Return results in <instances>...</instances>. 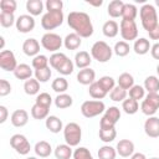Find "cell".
<instances>
[{"mask_svg":"<svg viewBox=\"0 0 159 159\" xmlns=\"http://www.w3.org/2000/svg\"><path fill=\"white\" fill-rule=\"evenodd\" d=\"M68 26L75 30L80 37H89L93 34V25L88 14L82 11H72L67 16Z\"/></svg>","mask_w":159,"mask_h":159,"instance_id":"1","label":"cell"},{"mask_svg":"<svg viewBox=\"0 0 159 159\" xmlns=\"http://www.w3.org/2000/svg\"><path fill=\"white\" fill-rule=\"evenodd\" d=\"M139 15H140V20H142V26L144 27V30L147 32H150L159 25L157 10L153 5H150V4L143 5L139 10Z\"/></svg>","mask_w":159,"mask_h":159,"instance_id":"2","label":"cell"},{"mask_svg":"<svg viewBox=\"0 0 159 159\" xmlns=\"http://www.w3.org/2000/svg\"><path fill=\"white\" fill-rule=\"evenodd\" d=\"M91 55L98 62L104 63V62H108L111 60V57H112V48L104 41H97L91 47Z\"/></svg>","mask_w":159,"mask_h":159,"instance_id":"3","label":"cell"},{"mask_svg":"<svg viewBox=\"0 0 159 159\" xmlns=\"http://www.w3.org/2000/svg\"><path fill=\"white\" fill-rule=\"evenodd\" d=\"M63 137H65L66 143H67L70 147H76V145H78L80 142H81V138H82L81 127H80L77 123H75V122L68 123V124L63 128Z\"/></svg>","mask_w":159,"mask_h":159,"instance_id":"4","label":"cell"},{"mask_svg":"<svg viewBox=\"0 0 159 159\" xmlns=\"http://www.w3.org/2000/svg\"><path fill=\"white\" fill-rule=\"evenodd\" d=\"M63 12L62 11H47L41 19V26L45 30H53L62 25Z\"/></svg>","mask_w":159,"mask_h":159,"instance_id":"5","label":"cell"},{"mask_svg":"<svg viewBox=\"0 0 159 159\" xmlns=\"http://www.w3.org/2000/svg\"><path fill=\"white\" fill-rule=\"evenodd\" d=\"M106 109V106L102 101H86L81 106V112L86 118H93L101 114Z\"/></svg>","mask_w":159,"mask_h":159,"instance_id":"6","label":"cell"},{"mask_svg":"<svg viewBox=\"0 0 159 159\" xmlns=\"http://www.w3.org/2000/svg\"><path fill=\"white\" fill-rule=\"evenodd\" d=\"M119 30H120V35L123 37V40L127 41H132L135 40L138 36V27L134 20H122L120 25H119Z\"/></svg>","mask_w":159,"mask_h":159,"instance_id":"7","label":"cell"},{"mask_svg":"<svg viewBox=\"0 0 159 159\" xmlns=\"http://www.w3.org/2000/svg\"><path fill=\"white\" fill-rule=\"evenodd\" d=\"M159 108V94L158 93H148L145 99L140 104V111L145 116H153Z\"/></svg>","mask_w":159,"mask_h":159,"instance_id":"8","label":"cell"},{"mask_svg":"<svg viewBox=\"0 0 159 159\" xmlns=\"http://www.w3.org/2000/svg\"><path fill=\"white\" fill-rule=\"evenodd\" d=\"M41 45L45 50L47 51H57L61 48L62 46V39L60 37V35L57 34H53V32H47L42 36L41 39Z\"/></svg>","mask_w":159,"mask_h":159,"instance_id":"9","label":"cell"},{"mask_svg":"<svg viewBox=\"0 0 159 159\" xmlns=\"http://www.w3.org/2000/svg\"><path fill=\"white\" fill-rule=\"evenodd\" d=\"M10 145L21 155H26L31 149L30 142L22 134H14L10 138Z\"/></svg>","mask_w":159,"mask_h":159,"instance_id":"10","label":"cell"},{"mask_svg":"<svg viewBox=\"0 0 159 159\" xmlns=\"http://www.w3.org/2000/svg\"><path fill=\"white\" fill-rule=\"evenodd\" d=\"M0 67L4 71H15L17 67L16 58L12 51L10 50H2L0 52Z\"/></svg>","mask_w":159,"mask_h":159,"instance_id":"11","label":"cell"},{"mask_svg":"<svg viewBox=\"0 0 159 159\" xmlns=\"http://www.w3.org/2000/svg\"><path fill=\"white\" fill-rule=\"evenodd\" d=\"M35 27V19L31 15H20L16 20V29L19 32L26 34L32 31Z\"/></svg>","mask_w":159,"mask_h":159,"instance_id":"12","label":"cell"},{"mask_svg":"<svg viewBox=\"0 0 159 159\" xmlns=\"http://www.w3.org/2000/svg\"><path fill=\"white\" fill-rule=\"evenodd\" d=\"M144 132L150 138L159 137V118L149 117L144 123Z\"/></svg>","mask_w":159,"mask_h":159,"instance_id":"13","label":"cell"},{"mask_svg":"<svg viewBox=\"0 0 159 159\" xmlns=\"http://www.w3.org/2000/svg\"><path fill=\"white\" fill-rule=\"evenodd\" d=\"M117 153L120 157L128 158L134 154V143L129 139H122L117 144Z\"/></svg>","mask_w":159,"mask_h":159,"instance_id":"14","label":"cell"},{"mask_svg":"<svg viewBox=\"0 0 159 159\" xmlns=\"http://www.w3.org/2000/svg\"><path fill=\"white\" fill-rule=\"evenodd\" d=\"M22 51L26 56H37L40 52V43L36 39H27L22 43Z\"/></svg>","mask_w":159,"mask_h":159,"instance_id":"15","label":"cell"},{"mask_svg":"<svg viewBox=\"0 0 159 159\" xmlns=\"http://www.w3.org/2000/svg\"><path fill=\"white\" fill-rule=\"evenodd\" d=\"M94 78H96V72L93 70H91L89 67L80 70V72L77 73V81L84 86L92 84L94 82Z\"/></svg>","mask_w":159,"mask_h":159,"instance_id":"16","label":"cell"},{"mask_svg":"<svg viewBox=\"0 0 159 159\" xmlns=\"http://www.w3.org/2000/svg\"><path fill=\"white\" fill-rule=\"evenodd\" d=\"M29 120V114L25 109H16L11 114V123L14 127H24Z\"/></svg>","mask_w":159,"mask_h":159,"instance_id":"17","label":"cell"},{"mask_svg":"<svg viewBox=\"0 0 159 159\" xmlns=\"http://www.w3.org/2000/svg\"><path fill=\"white\" fill-rule=\"evenodd\" d=\"M91 61H92L91 60V56H89V53L87 51H80L75 56V65L78 68H81V70L87 68L91 65Z\"/></svg>","mask_w":159,"mask_h":159,"instance_id":"18","label":"cell"},{"mask_svg":"<svg viewBox=\"0 0 159 159\" xmlns=\"http://www.w3.org/2000/svg\"><path fill=\"white\" fill-rule=\"evenodd\" d=\"M123 6H124V2L122 0H113V1H111L108 7H107L108 15L111 17H119V16H122Z\"/></svg>","mask_w":159,"mask_h":159,"instance_id":"19","label":"cell"},{"mask_svg":"<svg viewBox=\"0 0 159 159\" xmlns=\"http://www.w3.org/2000/svg\"><path fill=\"white\" fill-rule=\"evenodd\" d=\"M81 39L76 32H72V34H68L65 40H63V43H65V47L67 50H77L80 46H81Z\"/></svg>","mask_w":159,"mask_h":159,"instance_id":"20","label":"cell"},{"mask_svg":"<svg viewBox=\"0 0 159 159\" xmlns=\"http://www.w3.org/2000/svg\"><path fill=\"white\" fill-rule=\"evenodd\" d=\"M14 75H15V77L16 78H19V80H30L31 78V76H32V70H31V67L29 66V65H26V63H20V65H17V67H16V70L14 71Z\"/></svg>","mask_w":159,"mask_h":159,"instance_id":"21","label":"cell"},{"mask_svg":"<svg viewBox=\"0 0 159 159\" xmlns=\"http://www.w3.org/2000/svg\"><path fill=\"white\" fill-rule=\"evenodd\" d=\"M102 31H103V35L106 37H116L118 35L119 26L114 20H108V21L104 22V25L102 27Z\"/></svg>","mask_w":159,"mask_h":159,"instance_id":"22","label":"cell"},{"mask_svg":"<svg viewBox=\"0 0 159 159\" xmlns=\"http://www.w3.org/2000/svg\"><path fill=\"white\" fill-rule=\"evenodd\" d=\"M133 48H134V52L137 55H145L147 52H149V50L152 48V46H150L149 40H147L144 37H140V39L135 40Z\"/></svg>","mask_w":159,"mask_h":159,"instance_id":"23","label":"cell"},{"mask_svg":"<svg viewBox=\"0 0 159 159\" xmlns=\"http://www.w3.org/2000/svg\"><path fill=\"white\" fill-rule=\"evenodd\" d=\"M34 150H35L36 155H39V157H41V158H46V157H48V155L51 154L52 148H51V144H50L48 142H46V140H40V142L36 143Z\"/></svg>","mask_w":159,"mask_h":159,"instance_id":"24","label":"cell"},{"mask_svg":"<svg viewBox=\"0 0 159 159\" xmlns=\"http://www.w3.org/2000/svg\"><path fill=\"white\" fill-rule=\"evenodd\" d=\"M62 127H63L62 120H61L58 117H56V116H50V117L46 118V128H47L50 132H52V133H58L60 130H62Z\"/></svg>","mask_w":159,"mask_h":159,"instance_id":"25","label":"cell"},{"mask_svg":"<svg viewBox=\"0 0 159 159\" xmlns=\"http://www.w3.org/2000/svg\"><path fill=\"white\" fill-rule=\"evenodd\" d=\"M26 10L30 12L31 16H37L43 10V2L41 0H27Z\"/></svg>","mask_w":159,"mask_h":159,"instance_id":"26","label":"cell"},{"mask_svg":"<svg viewBox=\"0 0 159 159\" xmlns=\"http://www.w3.org/2000/svg\"><path fill=\"white\" fill-rule=\"evenodd\" d=\"M72 155H73V153L68 144H60L55 149L56 159H70Z\"/></svg>","mask_w":159,"mask_h":159,"instance_id":"27","label":"cell"},{"mask_svg":"<svg viewBox=\"0 0 159 159\" xmlns=\"http://www.w3.org/2000/svg\"><path fill=\"white\" fill-rule=\"evenodd\" d=\"M144 89L148 93H158L159 92V78L155 76H149L144 80Z\"/></svg>","mask_w":159,"mask_h":159,"instance_id":"28","label":"cell"},{"mask_svg":"<svg viewBox=\"0 0 159 159\" xmlns=\"http://www.w3.org/2000/svg\"><path fill=\"white\" fill-rule=\"evenodd\" d=\"M24 91L26 94H37L40 91V82L36 78H30L24 83Z\"/></svg>","mask_w":159,"mask_h":159,"instance_id":"29","label":"cell"},{"mask_svg":"<svg viewBox=\"0 0 159 159\" xmlns=\"http://www.w3.org/2000/svg\"><path fill=\"white\" fill-rule=\"evenodd\" d=\"M118 86L122 87L123 89H130L133 86H134V78L130 73L128 72H124L122 73L119 77H118Z\"/></svg>","mask_w":159,"mask_h":159,"instance_id":"30","label":"cell"},{"mask_svg":"<svg viewBox=\"0 0 159 159\" xmlns=\"http://www.w3.org/2000/svg\"><path fill=\"white\" fill-rule=\"evenodd\" d=\"M72 102H73L72 97H71L70 94H66V93H61V94H58V96L55 98V104H56V107L60 108V109L71 107V106H72Z\"/></svg>","mask_w":159,"mask_h":159,"instance_id":"31","label":"cell"},{"mask_svg":"<svg viewBox=\"0 0 159 159\" xmlns=\"http://www.w3.org/2000/svg\"><path fill=\"white\" fill-rule=\"evenodd\" d=\"M68 57L65 55V53H62V52H55L51 57H50V60H48V62H50V65H51V67L52 68H55L56 71L65 63V61L67 60Z\"/></svg>","mask_w":159,"mask_h":159,"instance_id":"32","label":"cell"},{"mask_svg":"<svg viewBox=\"0 0 159 159\" xmlns=\"http://www.w3.org/2000/svg\"><path fill=\"white\" fill-rule=\"evenodd\" d=\"M88 92H89V96H91L92 98H94V99H102V98H104L106 94H107V92L99 86L98 82H93L92 84H89Z\"/></svg>","mask_w":159,"mask_h":159,"instance_id":"33","label":"cell"},{"mask_svg":"<svg viewBox=\"0 0 159 159\" xmlns=\"http://www.w3.org/2000/svg\"><path fill=\"white\" fill-rule=\"evenodd\" d=\"M122 109L127 113V114H134L138 112L139 109V106H138V101L133 99V98H128V99H124L123 103H122Z\"/></svg>","mask_w":159,"mask_h":159,"instance_id":"34","label":"cell"},{"mask_svg":"<svg viewBox=\"0 0 159 159\" xmlns=\"http://www.w3.org/2000/svg\"><path fill=\"white\" fill-rule=\"evenodd\" d=\"M51 87H52V89H53L55 92H57V93L61 94V93H65V92L67 91V88H68V82H67V80L63 78V77H57V78L53 80Z\"/></svg>","mask_w":159,"mask_h":159,"instance_id":"35","label":"cell"},{"mask_svg":"<svg viewBox=\"0 0 159 159\" xmlns=\"http://www.w3.org/2000/svg\"><path fill=\"white\" fill-rule=\"evenodd\" d=\"M137 14H138V10L135 7V5L133 4H125L124 2V6H123V12H122V17L124 20H134L137 17Z\"/></svg>","mask_w":159,"mask_h":159,"instance_id":"36","label":"cell"},{"mask_svg":"<svg viewBox=\"0 0 159 159\" xmlns=\"http://www.w3.org/2000/svg\"><path fill=\"white\" fill-rule=\"evenodd\" d=\"M117 150L111 145H103L98 150V158L99 159H116Z\"/></svg>","mask_w":159,"mask_h":159,"instance_id":"37","label":"cell"},{"mask_svg":"<svg viewBox=\"0 0 159 159\" xmlns=\"http://www.w3.org/2000/svg\"><path fill=\"white\" fill-rule=\"evenodd\" d=\"M48 111H50V108H45V107H41L35 103L31 108V116L35 119H43V118L48 117Z\"/></svg>","mask_w":159,"mask_h":159,"instance_id":"38","label":"cell"},{"mask_svg":"<svg viewBox=\"0 0 159 159\" xmlns=\"http://www.w3.org/2000/svg\"><path fill=\"white\" fill-rule=\"evenodd\" d=\"M117 137V130L116 128H111V129H99V139L104 143H109L113 142Z\"/></svg>","mask_w":159,"mask_h":159,"instance_id":"39","label":"cell"},{"mask_svg":"<svg viewBox=\"0 0 159 159\" xmlns=\"http://www.w3.org/2000/svg\"><path fill=\"white\" fill-rule=\"evenodd\" d=\"M109 97H111V99L114 101V102H123V101L125 99V97H127V91L123 89L122 87L117 86V87H114V88L111 91Z\"/></svg>","mask_w":159,"mask_h":159,"instance_id":"40","label":"cell"},{"mask_svg":"<svg viewBox=\"0 0 159 159\" xmlns=\"http://www.w3.org/2000/svg\"><path fill=\"white\" fill-rule=\"evenodd\" d=\"M114 52H116V55L117 56H119V57H124V56H127L128 53H129V50H130V47H129V43L128 42H125V41H119V42H117L116 45H114Z\"/></svg>","mask_w":159,"mask_h":159,"instance_id":"41","label":"cell"},{"mask_svg":"<svg viewBox=\"0 0 159 159\" xmlns=\"http://www.w3.org/2000/svg\"><path fill=\"white\" fill-rule=\"evenodd\" d=\"M16 1L15 0H1L0 1V7H1V12L5 14H14L16 10Z\"/></svg>","mask_w":159,"mask_h":159,"instance_id":"42","label":"cell"},{"mask_svg":"<svg viewBox=\"0 0 159 159\" xmlns=\"http://www.w3.org/2000/svg\"><path fill=\"white\" fill-rule=\"evenodd\" d=\"M35 103L39 104V106H41V107L50 108V106H51V103H52V98H51V96H50L47 92H42V93H40V94L36 97Z\"/></svg>","mask_w":159,"mask_h":159,"instance_id":"43","label":"cell"},{"mask_svg":"<svg viewBox=\"0 0 159 159\" xmlns=\"http://www.w3.org/2000/svg\"><path fill=\"white\" fill-rule=\"evenodd\" d=\"M52 72L50 70V67H45V68H41V70H35V78L39 81V82H47L51 77Z\"/></svg>","mask_w":159,"mask_h":159,"instance_id":"44","label":"cell"},{"mask_svg":"<svg viewBox=\"0 0 159 159\" xmlns=\"http://www.w3.org/2000/svg\"><path fill=\"white\" fill-rule=\"evenodd\" d=\"M97 82L99 83V86H101L107 93L111 92V91L114 88V80H113L111 76H103V77H101Z\"/></svg>","mask_w":159,"mask_h":159,"instance_id":"45","label":"cell"},{"mask_svg":"<svg viewBox=\"0 0 159 159\" xmlns=\"http://www.w3.org/2000/svg\"><path fill=\"white\" fill-rule=\"evenodd\" d=\"M47 65H48V58L45 55H37L32 60V67L35 70H41V68L48 67Z\"/></svg>","mask_w":159,"mask_h":159,"instance_id":"46","label":"cell"},{"mask_svg":"<svg viewBox=\"0 0 159 159\" xmlns=\"http://www.w3.org/2000/svg\"><path fill=\"white\" fill-rule=\"evenodd\" d=\"M144 94H145V89L142 86H139V84H134L129 89V97L133 98V99H135V101L144 98Z\"/></svg>","mask_w":159,"mask_h":159,"instance_id":"47","label":"cell"},{"mask_svg":"<svg viewBox=\"0 0 159 159\" xmlns=\"http://www.w3.org/2000/svg\"><path fill=\"white\" fill-rule=\"evenodd\" d=\"M0 24H1L2 27H10V26H12L14 24H16V20H15L14 14H5V12H1V14H0Z\"/></svg>","mask_w":159,"mask_h":159,"instance_id":"48","label":"cell"},{"mask_svg":"<svg viewBox=\"0 0 159 159\" xmlns=\"http://www.w3.org/2000/svg\"><path fill=\"white\" fill-rule=\"evenodd\" d=\"M73 159H93V157L87 148L80 147L73 152Z\"/></svg>","mask_w":159,"mask_h":159,"instance_id":"49","label":"cell"},{"mask_svg":"<svg viewBox=\"0 0 159 159\" xmlns=\"http://www.w3.org/2000/svg\"><path fill=\"white\" fill-rule=\"evenodd\" d=\"M104 116L107 117V118H109L111 120H113L114 123H117L119 119H120V111H119V108L118 107H109L108 109H106V113H104Z\"/></svg>","mask_w":159,"mask_h":159,"instance_id":"50","label":"cell"},{"mask_svg":"<svg viewBox=\"0 0 159 159\" xmlns=\"http://www.w3.org/2000/svg\"><path fill=\"white\" fill-rule=\"evenodd\" d=\"M73 67H75L73 62H72L70 58H67V60L65 61V63L57 70V72L61 73V75H63V76H67V75H71V73L73 72Z\"/></svg>","mask_w":159,"mask_h":159,"instance_id":"51","label":"cell"},{"mask_svg":"<svg viewBox=\"0 0 159 159\" xmlns=\"http://www.w3.org/2000/svg\"><path fill=\"white\" fill-rule=\"evenodd\" d=\"M63 2L61 0H47L46 1V9L47 11H62Z\"/></svg>","mask_w":159,"mask_h":159,"instance_id":"52","label":"cell"},{"mask_svg":"<svg viewBox=\"0 0 159 159\" xmlns=\"http://www.w3.org/2000/svg\"><path fill=\"white\" fill-rule=\"evenodd\" d=\"M11 92V86L6 80H0V96L5 97Z\"/></svg>","mask_w":159,"mask_h":159,"instance_id":"53","label":"cell"},{"mask_svg":"<svg viewBox=\"0 0 159 159\" xmlns=\"http://www.w3.org/2000/svg\"><path fill=\"white\" fill-rule=\"evenodd\" d=\"M116 123L113 120H111L109 118H107L106 116H103L101 118V122H99V129H111V128H114Z\"/></svg>","mask_w":159,"mask_h":159,"instance_id":"54","label":"cell"},{"mask_svg":"<svg viewBox=\"0 0 159 159\" xmlns=\"http://www.w3.org/2000/svg\"><path fill=\"white\" fill-rule=\"evenodd\" d=\"M150 52H152V56H153V58H155V60H159V42H157V43H154V45L152 46V48H150Z\"/></svg>","mask_w":159,"mask_h":159,"instance_id":"55","label":"cell"},{"mask_svg":"<svg viewBox=\"0 0 159 159\" xmlns=\"http://www.w3.org/2000/svg\"><path fill=\"white\" fill-rule=\"evenodd\" d=\"M7 119V109L5 106H0V123H4Z\"/></svg>","mask_w":159,"mask_h":159,"instance_id":"56","label":"cell"},{"mask_svg":"<svg viewBox=\"0 0 159 159\" xmlns=\"http://www.w3.org/2000/svg\"><path fill=\"white\" fill-rule=\"evenodd\" d=\"M148 34H149V37L152 40H159V25L154 30H152L150 32H148Z\"/></svg>","mask_w":159,"mask_h":159,"instance_id":"57","label":"cell"},{"mask_svg":"<svg viewBox=\"0 0 159 159\" xmlns=\"http://www.w3.org/2000/svg\"><path fill=\"white\" fill-rule=\"evenodd\" d=\"M130 159H147V158H145V155L143 153H134L130 157Z\"/></svg>","mask_w":159,"mask_h":159,"instance_id":"58","label":"cell"},{"mask_svg":"<svg viewBox=\"0 0 159 159\" xmlns=\"http://www.w3.org/2000/svg\"><path fill=\"white\" fill-rule=\"evenodd\" d=\"M88 4L89 5H93V6H101L103 4V1L102 0H98V1H88Z\"/></svg>","mask_w":159,"mask_h":159,"instance_id":"59","label":"cell"},{"mask_svg":"<svg viewBox=\"0 0 159 159\" xmlns=\"http://www.w3.org/2000/svg\"><path fill=\"white\" fill-rule=\"evenodd\" d=\"M0 40H1V45H0V48H4V45H5V41H4V37L1 36V37H0Z\"/></svg>","mask_w":159,"mask_h":159,"instance_id":"60","label":"cell"},{"mask_svg":"<svg viewBox=\"0 0 159 159\" xmlns=\"http://www.w3.org/2000/svg\"><path fill=\"white\" fill-rule=\"evenodd\" d=\"M155 5H157V6H159V0H155Z\"/></svg>","mask_w":159,"mask_h":159,"instance_id":"61","label":"cell"},{"mask_svg":"<svg viewBox=\"0 0 159 159\" xmlns=\"http://www.w3.org/2000/svg\"><path fill=\"white\" fill-rule=\"evenodd\" d=\"M157 73H158V75H159V65H158V66H157Z\"/></svg>","mask_w":159,"mask_h":159,"instance_id":"62","label":"cell"},{"mask_svg":"<svg viewBox=\"0 0 159 159\" xmlns=\"http://www.w3.org/2000/svg\"><path fill=\"white\" fill-rule=\"evenodd\" d=\"M26 159H36L35 157H29V158H26Z\"/></svg>","mask_w":159,"mask_h":159,"instance_id":"63","label":"cell"},{"mask_svg":"<svg viewBox=\"0 0 159 159\" xmlns=\"http://www.w3.org/2000/svg\"><path fill=\"white\" fill-rule=\"evenodd\" d=\"M150 159H159V158H150Z\"/></svg>","mask_w":159,"mask_h":159,"instance_id":"64","label":"cell"}]
</instances>
